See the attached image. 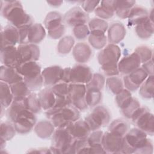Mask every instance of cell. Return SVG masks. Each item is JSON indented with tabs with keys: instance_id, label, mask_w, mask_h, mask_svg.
<instances>
[{
	"instance_id": "cell-1",
	"label": "cell",
	"mask_w": 154,
	"mask_h": 154,
	"mask_svg": "<svg viewBox=\"0 0 154 154\" xmlns=\"http://www.w3.org/2000/svg\"><path fill=\"white\" fill-rule=\"evenodd\" d=\"M1 13L10 23L17 28L33 24L32 17L26 13L20 1H1Z\"/></svg>"
},
{
	"instance_id": "cell-2",
	"label": "cell",
	"mask_w": 154,
	"mask_h": 154,
	"mask_svg": "<svg viewBox=\"0 0 154 154\" xmlns=\"http://www.w3.org/2000/svg\"><path fill=\"white\" fill-rule=\"evenodd\" d=\"M121 56L120 48L114 44H109L99 53L97 60L103 73L110 77L119 74L118 62Z\"/></svg>"
},
{
	"instance_id": "cell-3",
	"label": "cell",
	"mask_w": 154,
	"mask_h": 154,
	"mask_svg": "<svg viewBox=\"0 0 154 154\" xmlns=\"http://www.w3.org/2000/svg\"><path fill=\"white\" fill-rule=\"evenodd\" d=\"M45 114L55 128H66L80 117L79 110L72 104L61 108H52L46 111Z\"/></svg>"
},
{
	"instance_id": "cell-4",
	"label": "cell",
	"mask_w": 154,
	"mask_h": 154,
	"mask_svg": "<svg viewBox=\"0 0 154 154\" xmlns=\"http://www.w3.org/2000/svg\"><path fill=\"white\" fill-rule=\"evenodd\" d=\"M31 91L38 90L44 85L41 67L37 61L22 63L16 67Z\"/></svg>"
},
{
	"instance_id": "cell-5",
	"label": "cell",
	"mask_w": 154,
	"mask_h": 154,
	"mask_svg": "<svg viewBox=\"0 0 154 154\" xmlns=\"http://www.w3.org/2000/svg\"><path fill=\"white\" fill-rule=\"evenodd\" d=\"M147 134L138 128L129 129L123 137L121 153H135L146 141Z\"/></svg>"
},
{
	"instance_id": "cell-6",
	"label": "cell",
	"mask_w": 154,
	"mask_h": 154,
	"mask_svg": "<svg viewBox=\"0 0 154 154\" xmlns=\"http://www.w3.org/2000/svg\"><path fill=\"white\" fill-rule=\"evenodd\" d=\"M74 138L66 128H55L50 147L52 153H69Z\"/></svg>"
},
{
	"instance_id": "cell-7",
	"label": "cell",
	"mask_w": 154,
	"mask_h": 154,
	"mask_svg": "<svg viewBox=\"0 0 154 154\" xmlns=\"http://www.w3.org/2000/svg\"><path fill=\"white\" fill-rule=\"evenodd\" d=\"M131 119L138 129L147 135L151 136L153 135V115L146 107L140 106L133 114Z\"/></svg>"
},
{
	"instance_id": "cell-8",
	"label": "cell",
	"mask_w": 154,
	"mask_h": 154,
	"mask_svg": "<svg viewBox=\"0 0 154 154\" xmlns=\"http://www.w3.org/2000/svg\"><path fill=\"white\" fill-rule=\"evenodd\" d=\"M110 113L105 106L99 105L95 107L93 111L85 118V121L91 131L99 130L108 125L110 120Z\"/></svg>"
},
{
	"instance_id": "cell-9",
	"label": "cell",
	"mask_w": 154,
	"mask_h": 154,
	"mask_svg": "<svg viewBox=\"0 0 154 154\" xmlns=\"http://www.w3.org/2000/svg\"><path fill=\"white\" fill-rule=\"evenodd\" d=\"M63 20L61 14L57 11L49 12L46 16L44 24L51 38L58 39L64 34L65 26L62 22Z\"/></svg>"
},
{
	"instance_id": "cell-10",
	"label": "cell",
	"mask_w": 154,
	"mask_h": 154,
	"mask_svg": "<svg viewBox=\"0 0 154 154\" xmlns=\"http://www.w3.org/2000/svg\"><path fill=\"white\" fill-rule=\"evenodd\" d=\"M37 118L35 113L27 108L20 110L17 114L13 124L16 132L26 134L31 132L36 124Z\"/></svg>"
},
{
	"instance_id": "cell-11",
	"label": "cell",
	"mask_w": 154,
	"mask_h": 154,
	"mask_svg": "<svg viewBox=\"0 0 154 154\" xmlns=\"http://www.w3.org/2000/svg\"><path fill=\"white\" fill-rule=\"evenodd\" d=\"M86 86L81 84H69L68 96L72 105L79 111H84L88 108L85 100Z\"/></svg>"
},
{
	"instance_id": "cell-12",
	"label": "cell",
	"mask_w": 154,
	"mask_h": 154,
	"mask_svg": "<svg viewBox=\"0 0 154 154\" xmlns=\"http://www.w3.org/2000/svg\"><path fill=\"white\" fill-rule=\"evenodd\" d=\"M19 65L29 61H37L40 57V49L35 44L27 43L19 45L17 47Z\"/></svg>"
},
{
	"instance_id": "cell-13",
	"label": "cell",
	"mask_w": 154,
	"mask_h": 154,
	"mask_svg": "<svg viewBox=\"0 0 154 154\" xmlns=\"http://www.w3.org/2000/svg\"><path fill=\"white\" fill-rule=\"evenodd\" d=\"M149 75L141 68L139 67L123 78V85L130 91L137 90Z\"/></svg>"
},
{
	"instance_id": "cell-14",
	"label": "cell",
	"mask_w": 154,
	"mask_h": 154,
	"mask_svg": "<svg viewBox=\"0 0 154 154\" xmlns=\"http://www.w3.org/2000/svg\"><path fill=\"white\" fill-rule=\"evenodd\" d=\"M88 20V14L79 7H75L69 10L63 17L64 22L73 27L86 24Z\"/></svg>"
},
{
	"instance_id": "cell-15",
	"label": "cell",
	"mask_w": 154,
	"mask_h": 154,
	"mask_svg": "<svg viewBox=\"0 0 154 154\" xmlns=\"http://www.w3.org/2000/svg\"><path fill=\"white\" fill-rule=\"evenodd\" d=\"M91 69L84 64H77L71 68L70 83L87 84L92 78Z\"/></svg>"
},
{
	"instance_id": "cell-16",
	"label": "cell",
	"mask_w": 154,
	"mask_h": 154,
	"mask_svg": "<svg viewBox=\"0 0 154 154\" xmlns=\"http://www.w3.org/2000/svg\"><path fill=\"white\" fill-rule=\"evenodd\" d=\"M123 137L108 131L103 133L102 144L107 153H121Z\"/></svg>"
},
{
	"instance_id": "cell-17",
	"label": "cell",
	"mask_w": 154,
	"mask_h": 154,
	"mask_svg": "<svg viewBox=\"0 0 154 154\" xmlns=\"http://www.w3.org/2000/svg\"><path fill=\"white\" fill-rule=\"evenodd\" d=\"M141 62L138 54L135 52L124 57L118 62L119 73L128 75L140 67Z\"/></svg>"
},
{
	"instance_id": "cell-18",
	"label": "cell",
	"mask_w": 154,
	"mask_h": 154,
	"mask_svg": "<svg viewBox=\"0 0 154 154\" xmlns=\"http://www.w3.org/2000/svg\"><path fill=\"white\" fill-rule=\"evenodd\" d=\"M1 49L7 46H14L19 42V33L18 29L11 25H8L1 29Z\"/></svg>"
},
{
	"instance_id": "cell-19",
	"label": "cell",
	"mask_w": 154,
	"mask_h": 154,
	"mask_svg": "<svg viewBox=\"0 0 154 154\" xmlns=\"http://www.w3.org/2000/svg\"><path fill=\"white\" fill-rule=\"evenodd\" d=\"M63 68L59 66L47 67L42 71L43 83L47 87H51L61 81Z\"/></svg>"
},
{
	"instance_id": "cell-20",
	"label": "cell",
	"mask_w": 154,
	"mask_h": 154,
	"mask_svg": "<svg viewBox=\"0 0 154 154\" xmlns=\"http://www.w3.org/2000/svg\"><path fill=\"white\" fill-rule=\"evenodd\" d=\"M66 128L76 139L87 138L91 132L85 121L79 119L70 123Z\"/></svg>"
},
{
	"instance_id": "cell-21",
	"label": "cell",
	"mask_w": 154,
	"mask_h": 154,
	"mask_svg": "<svg viewBox=\"0 0 154 154\" xmlns=\"http://www.w3.org/2000/svg\"><path fill=\"white\" fill-rule=\"evenodd\" d=\"M1 61L2 65L16 68L19 65L17 48L10 46L1 48Z\"/></svg>"
},
{
	"instance_id": "cell-22",
	"label": "cell",
	"mask_w": 154,
	"mask_h": 154,
	"mask_svg": "<svg viewBox=\"0 0 154 154\" xmlns=\"http://www.w3.org/2000/svg\"><path fill=\"white\" fill-rule=\"evenodd\" d=\"M117 1H101L94 10L97 16L101 19H107L112 17L116 12Z\"/></svg>"
},
{
	"instance_id": "cell-23",
	"label": "cell",
	"mask_w": 154,
	"mask_h": 154,
	"mask_svg": "<svg viewBox=\"0 0 154 154\" xmlns=\"http://www.w3.org/2000/svg\"><path fill=\"white\" fill-rule=\"evenodd\" d=\"M0 80L9 85H11L23 81V79L16 68L2 65L0 70Z\"/></svg>"
},
{
	"instance_id": "cell-24",
	"label": "cell",
	"mask_w": 154,
	"mask_h": 154,
	"mask_svg": "<svg viewBox=\"0 0 154 154\" xmlns=\"http://www.w3.org/2000/svg\"><path fill=\"white\" fill-rule=\"evenodd\" d=\"M149 18V11L147 9L141 6H134L128 17V26H137Z\"/></svg>"
},
{
	"instance_id": "cell-25",
	"label": "cell",
	"mask_w": 154,
	"mask_h": 154,
	"mask_svg": "<svg viewBox=\"0 0 154 154\" xmlns=\"http://www.w3.org/2000/svg\"><path fill=\"white\" fill-rule=\"evenodd\" d=\"M45 35V29L40 23H33L28 28L27 43L36 45L44 39Z\"/></svg>"
},
{
	"instance_id": "cell-26",
	"label": "cell",
	"mask_w": 154,
	"mask_h": 154,
	"mask_svg": "<svg viewBox=\"0 0 154 154\" xmlns=\"http://www.w3.org/2000/svg\"><path fill=\"white\" fill-rule=\"evenodd\" d=\"M92 54V51L85 43H78L73 49V55L75 60L79 63L88 61Z\"/></svg>"
},
{
	"instance_id": "cell-27",
	"label": "cell",
	"mask_w": 154,
	"mask_h": 154,
	"mask_svg": "<svg viewBox=\"0 0 154 154\" xmlns=\"http://www.w3.org/2000/svg\"><path fill=\"white\" fill-rule=\"evenodd\" d=\"M37 96L42 109L47 111L53 108L55 103V95L51 87H46L42 90Z\"/></svg>"
},
{
	"instance_id": "cell-28",
	"label": "cell",
	"mask_w": 154,
	"mask_h": 154,
	"mask_svg": "<svg viewBox=\"0 0 154 154\" xmlns=\"http://www.w3.org/2000/svg\"><path fill=\"white\" fill-rule=\"evenodd\" d=\"M126 34V29L123 25L120 23H113L108 31V40L110 44L116 45L122 41Z\"/></svg>"
},
{
	"instance_id": "cell-29",
	"label": "cell",
	"mask_w": 154,
	"mask_h": 154,
	"mask_svg": "<svg viewBox=\"0 0 154 154\" xmlns=\"http://www.w3.org/2000/svg\"><path fill=\"white\" fill-rule=\"evenodd\" d=\"M55 128L51 121L41 120L35 125L34 130L38 137L45 139L50 137L53 134Z\"/></svg>"
},
{
	"instance_id": "cell-30",
	"label": "cell",
	"mask_w": 154,
	"mask_h": 154,
	"mask_svg": "<svg viewBox=\"0 0 154 154\" xmlns=\"http://www.w3.org/2000/svg\"><path fill=\"white\" fill-rule=\"evenodd\" d=\"M25 98H14L11 105L7 108L6 116L9 122L13 123L17 113L22 109L26 108Z\"/></svg>"
},
{
	"instance_id": "cell-31",
	"label": "cell",
	"mask_w": 154,
	"mask_h": 154,
	"mask_svg": "<svg viewBox=\"0 0 154 154\" xmlns=\"http://www.w3.org/2000/svg\"><path fill=\"white\" fill-rule=\"evenodd\" d=\"M135 32L141 38L146 39L151 37L154 32L153 22L149 18L143 23L135 26Z\"/></svg>"
},
{
	"instance_id": "cell-32",
	"label": "cell",
	"mask_w": 154,
	"mask_h": 154,
	"mask_svg": "<svg viewBox=\"0 0 154 154\" xmlns=\"http://www.w3.org/2000/svg\"><path fill=\"white\" fill-rule=\"evenodd\" d=\"M1 93V107L7 108L12 103L14 97L12 94L10 85L7 83L1 81L0 82Z\"/></svg>"
},
{
	"instance_id": "cell-33",
	"label": "cell",
	"mask_w": 154,
	"mask_h": 154,
	"mask_svg": "<svg viewBox=\"0 0 154 154\" xmlns=\"http://www.w3.org/2000/svg\"><path fill=\"white\" fill-rule=\"evenodd\" d=\"M128 123L122 119H116L113 120L109 125L108 131L121 137H124L129 130Z\"/></svg>"
},
{
	"instance_id": "cell-34",
	"label": "cell",
	"mask_w": 154,
	"mask_h": 154,
	"mask_svg": "<svg viewBox=\"0 0 154 154\" xmlns=\"http://www.w3.org/2000/svg\"><path fill=\"white\" fill-rule=\"evenodd\" d=\"M139 94L144 99H152L153 97V75H149L139 87Z\"/></svg>"
},
{
	"instance_id": "cell-35",
	"label": "cell",
	"mask_w": 154,
	"mask_h": 154,
	"mask_svg": "<svg viewBox=\"0 0 154 154\" xmlns=\"http://www.w3.org/2000/svg\"><path fill=\"white\" fill-rule=\"evenodd\" d=\"M135 1H117V6L115 13L122 19L128 18L129 14Z\"/></svg>"
},
{
	"instance_id": "cell-36",
	"label": "cell",
	"mask_w": 154,
	"mask_h": 154,
	"mask_svg": "<svg viewBox=\"0 0 154 154\" xmlns=\"http://www.w3.org/2000/svg\"><path fill=\"white\" fill-rule=\"evenodd\" d=\"M138 100L133 97L123 105L120 109L122 114L128 119H131L135 112L140 107Z\"/></svg>"
},
{
	"instance_id": "cell-37",
	"label": "cell",
	"mask_w": 154,
	"mask_h": 154,
	"mask_svg": "<svg viewBox=\"0 0 154 154\" xmlns=\"http://www.w3.org/2000/svg\"><path fill=\"white\" fill-rule=\"evenodd\" d=\"M10 85L14 98H24L31 92L23 81Z\"/></svg>"
},
{
	"instance_id": "cell-38",
	"label": "cell",
	"mask_w": 154,
	"mask_h": 154,
	"mask_svg": "<svg viewBox=\"0 0 154 154\" xmlns=\"http://www.w3.org/2000/svg\"><path fill=\"white\" fill-rule=\"evenodd\" d=\"M88 42L94 48L100 49L105 46L107 37L103 33L90 32L88 36Z\"/></svg>"
},
{
	"instance_id": "cell-39",
	"label": "cell",
	"mask_w": 154,
	"mask_h": 154,
	"mask_svg": "<svg viewBox=\"0 0 154 154\" xmlns=\"http://www.w3.org/2000/svg\"><path fill=\"white\" fill-rule=\"evenodd\" d=\"M101 99V90L93 88H86L85 100L88 106H96L100 102Z\"/></svg>"
},
{
	"instance_id": "cell-40",
	"label": "cell",
	"mask_w": 154,
	"mask_h": 154,
	"mask_svg": "<svg viewBox=\"0 0 154 154\" xmlns=\"http://www.w3.org/2000/svg\"><path fill=\"white\" fill-rule=\"evenodd\" d=\"M106 88L112 93L117 94L124 88L123 82L117 76H110L106 80Z\"/></svg>"
},
{
	"instance_id": "cell-41",
	"label": "cell",
	"mask_w": 154,
	"mask_h": 154,
	"mask_svg": "<svg viewBox=\"0 0 154 154\" xmlns=\"http://www.w3.org/2000/svg\"><path fill=\"white\" fill-rule=\"evenodd\" d=\"M0 131L1 139L6 141L12 139L16 132L14 124L9 121L1 123Z\"/></svg>"
},
{
	"instance_id": "cell-42",
	"label": "cell",
	"mask_w": 154,
	"mask_h": 154,
	"mask_svg": "<svg viewBox=\"0 0 154 154\" xmlns=\"http://www.w3.org/2000/svg\"><path fill=\"white\" fill-rule=\"evenodd\" d=\"M25 101L26 107L29 110L31 111L35 114L40 111L42 108L38 96L36 94L31 92L27 96L25 97Z\"/></svg>"
},
{
	"instance_id": "cell-43",
	"label": "cell",
	"mask_w": 154,
	"mask_h": 154,
	"mask_svg": "<svg viewBox=\"0 0 154 154\" xmlns=\"http://www.w3.org/2000/svg\"><path fill=\"white\" fill-rule=\"evenodd\" d=\"M90 32H100L105 34L108 28V23L103 19L93 18L88 23Z\"/></svg>"
},
{
	"instance_id": "cell-44",
	"label": "cell",
	"mask_w": 154,
	"mask_h": 154,
	"mask_svg": "<svg viewBox=\"0 0 154 154\" xmlns=\"http://www.w3.org/2000/svg\"><path fill=\"white\" fill-rule=\"evenodd\" d=\"M75 43L73 38L71 36H66L61 38L57 46L58 51L61 54H67L70 52Z\"/></svg>"
},
{
	"instance_id": "cell-45",
	"label": "cell",
	"mask_w": 154,
	"mask_h": 154,
	"mask_svg": "<svg viewBox=\"0 0 154 154\" xmlns=\"http://www.w3.org/2000/svg\"><path fill=\"white\" fill-rule=\"evenodd\" d=\"M103 135V132L100 129L91 131L87 137L88 144L93 147H103L102 144Z\"/></svg>"
},
{
	"instance_id": "cell-46",
	"label": "cell",
	"mask_w": 154,
	"mask_h": 154,
	"mask_svg": "<svg viewBox=\"0 0 154 154\" xmlns=\"http://www.w3.org/2000/svg\"><path fill=\"white\" fill-rule=\"evenodd\" d=\"M134 52L139 56L141 64L153 58L152 49L147 46H140L137 47Z\"/></svg>"
},
{
	"instance_id": "cell-47",
	"label": "cell",
	"mask_w": 154,
	"mask_h": 154,
	"mask_svg": "<svg viewBox=\"0 0 154 154\" xmlns=\"http://www.w3.org/2000/svg\"><path fill=\"white\" fill-rule=\"evenodd\" d=\"M105 79L103 76L100 73H94L93 75L91 80L85 84L86 88H93L101 90L104 86Z\"/></svg>"
},
{
	"instance_id": "cell-48",
	"label": "cell",
	"mask_w": 154,
	"mask_h": 154,
	"mask_svg": "<svg viewBox=\"0 0 154 154\" xmlns=\"http://www.w3.org/2000/svg\"><path fill=\"white\" fill-rule=\"evenodd\" d=\"M73 32L77 39L82 40L90 35V31L88 25L87 24H84L73 27Z\"/></svg>"
},
{
	"instance_id": "cell-49",
	"label": "cell",
	"mask_w": 154,
	"mask_h": 154,
	"mask_svg": "<svg viewBox=\"0 0 154 154\" xmlns=\"http://www.w3.org/2000/svg\"><path fill=\"white\" fill-rule=\"evenodd\" d=\"M132 97L130 91L126 88H123L121 91L116 94V102L119 108L130 100Z\"/></svg>"
},
{
	"instance_id": "cell-50",
	"label": "cell",
	"mask_w": 154,
	"mask_h": 154,
	"mask_svg": "<svg viewBox=\"0 0 154 154\" xmlns=\"http://www.w3.org/2000/svg\"><path fill=\"white\" fill-rule=\"evenodd\" d=\"M69 87V84L60 81L51 87V88L55 96H66L68 95Z\"/></svg>"
},
{
	"instance_id": "cell-51",
	"label": "cell",
	"mask_w": 154,
	"mask_h": 154,
	"mask_svg": "<svg viewBox=\"0 0 154 154\" xmlns=\"http://www.w3.org/2000/svg\"><path fill=\"white\" fill-rule=\"evenodd\" d=\"M72 104L68 95L55 96V103L54 108H61L66 105Z\"/></svg>"
},
{
	"instance_id": "cell-52",
	"label": "cell",
	"mask_w": 154,
	"mask_h": 154,
	"mask_svg": "<svg viewBox=\"0 0 154 154\" xmlns=\"http://www.w3.org/2000/svg\"><path fill=\"white\" fill-rule=\"evenodd\" d=\"M99 4L100 1H83L81 2V6L83 10L87 13L94 11Z\"/></svg>"
},
{
	"instance_id": "cell-53",
	"label": "cell",
	"mask_w": 154,
	"mask_h": 154,
	"mask_svg": "<svg viewBox=\"0 0 154 154\" xmlns=\"http://www.w3.org/2000/svg\"><path fill=\"white\" fill-rule=\"evenodd\" d=\"M153 145L150 139L147 138L144 144L135 151V153H141V154H150L153 153Z\"/></svg>"
},
{
	"instance_id": "cell-54",
	"label": "cell",
	"mask_w": 154,
	"mask_h": 154,
	"mask_svg": "<svg viewBox=\"0 0 154 154\" xmlns=\"http://www.w3.org/2000/svg\"><path fill=\"white\" fill-rule=\"evenodd\" d=\"M141 68L148 75H153V58L142 64Z\"/></svg>"
},
{
	"instance_id": "cell-55",
	"label": "cell",
	"mask_w": 154,
	"mask_h": 154,
	"mask_svg": "<svg viewBox=\"0 0 154 154\" xmlns=\"http://www.w3.org/2000/svg\"><path fill=\"white\" fill-rule=\"evenodd\" d=\"M70 72H71L70 67H66L63 69L61 81L70 84Z\"/></svg>"
},
{
	"instance_id": "cell-56",
	"label": "cell",
	"mask_w": 154,
	"mask_h": 154,
	"mask_svg": "<svg viewBox=\"0 0 154 154\" xmlns=\"http://www.w3.org/2000/svg\"><path fill=\"white\" fill-rule=\"evenodd\" d=\"M29 153H52L50 148H38V149H33L31 150H28Z\"/></svg>"
},
{
	"instance_id": "cell-57",
	"label": "cell",
	"mask_w": 154,
	"mask_h": 154,
	"mask_svg": "<svg viewBox=\"0 0 154 154\" xmlns=\"http://www.w3.org/2000/svg\"><path fill=\"white\" fill-rule=\"evenodd\" d=\"M63 1H47V3L50 4L51 6L54 7H58L61 5V4L63 3Z\"/></svg>"
},
{
	"instance_id": "cell-58",
	"label": "cell",
	"mask_w": 154,
	"mask_h": 154,
	"mask_svg": "<svg viewBox=\"0 0 154 154\" xmlns=\"http://www.w3.org/2000/svg\"><path fill=\"white\" fill-rule=\"evenodd\" d=\"M5 143H6V141L2 140V139H1V144H0V146H1V150H2L5 146Z\"/></svg>"
}]
</instances>
